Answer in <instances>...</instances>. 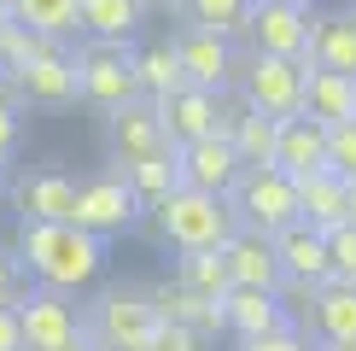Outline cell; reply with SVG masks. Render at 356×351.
<instances>
[{"label":"cell","mask_w":356,"mask_h":351,"mask_svg":"<svg viewBox=\"0 0 356 351\" xmlns=\"http://www.w3.org/2000/svg\"><path fill=\"white\" fill-rule=\"evenodd\" d=\"M18 263L53 292H76L106 270V240L76 223H18Z\"/></svg>","instance_id":"cell-1"},{"label":"cell","mask_w":356,"mask_h":351,"mask_svg":"<svg viewBox=\"0 0 356 351\" xmlns=\"http://www.w3.org/2000/svg\"><path fill=\"white\" fill-rule=\"evenodd\" d=\"M41 47H53V41H47V36H35V29H24L18 18H6V24H0V77L12 82V77H18V70H24Z\"/></svg>","instance_id":"cell-32"},{"label":"cell","mask_w":356,"mask_h":351,"mask_svg":"<svg viewBox=\"0 0 356 351\" xmlns=\"http://www.w3.org/2000/svg\"><path fill=\"white\" fill-rule=\"evenodd\" d=\"M309 328L321 345H356V281H321L309 287Z\"/></svg>","instance_id":"cell-19"},{"label":"cell","mask_w":356,"mask_h":351,"mask_svg":"<svg viewBox=\"0 0 356 351\" xmlns=\"http://www.w3.org/2000/svg\"><path fill=\"white\" fill-rule=\"evenodd\" d=\"M327 258H333V275H339V281H356V223L327 228Z\"/></svg>","instance_id":"cell-35"},{"label":"cell","mask_w":356,"mask_h":351,"mask_svg":"<svg viewBox=\"0 0 356 351\" xmlns=\"http://www.w3.org/2000/svg\"><path fill=\"white\" fill-rule=\"evenodd\" d=\"M187 24H204L216 36H245V18H251V0H181Z\"/></svg>","instance_id":"cell-31"},{"label":"cell","mask_w":356,"mask_h":351,"mask_svg":"<svg viewBox=\"0 0 356 351\" xmlns=\"http://www.w3.org/2000/svg\"><path fill=\"white\" fill-rule=\"evenodd\" d=\"M345 223H356V182H345Z\"/></svg>","instance_id":"cell-40"},{"label":"cell","mask_w":356,"mask_h":351,"mask_svg":"<svg viewBox=\"0 0 356 351\" xmlns=\"http://www.w3.org/2000/svg\"><path fill=\"white\" fill-rule=\"evenodd\" d=\"M12 205H18V223H70L76 211V182L65 170H35L12 187Z\"/></svg>","instance_id":"cell-17"},{"label":"cell","mask_w":356,"mask_h":351,"mask_svg":"<svg viewBox=\"0 0 356 351\" xmlns=\"http://www.w3.org/2000/svg\"><path fill=\"white\" fill-rule=\"evenodd\" d=\"M298 6H309V0H298Z\"/></svg>","instance_id":"cell-45"},{"label":"cell","mask_w":356,"mask_h":351,"mask_svg":"<svg viewBox=\"0 0 356 351\" xmlns=\"http://www.w3.org/2000/svg\"><path fill=\"white\" fill-rule=\"evenodd\" d=\"M70 351H94V345H88V340H76V345H70Z\"/></svg>","instance_id":"cell-43"},{"label":"cell","mask_w":356,"mask_h":351,"mask_svg":"<svg viewBox=\"0 0 356 351\" xmlns=\"http://www.w3.org/2000/svg\"><path fill=\"white\" fill-rule=\"evenodd\" d=\"M304 117H316L321 129H339L356 117V77L345 70H321V65H304Z\"/></svg>","instance_id":"cell-20"},{"label":"cell","mask_w":356,"mask_h":351,"mask_svg":"<svg viewBox=\"0 0 356 351\" xmlns=\"http://www.w3.org/2000/svg\"><path fill=\"white\" fill-rule=\"evenodd\" d=\"M275 240V258H280V275H286V287H321V281H333V258H327V234L321 228H309V223H292V228H280L269 234Z\"/></svg>","instance_id":"cell-15"},{"label":"cell","mask_w":356,"mask_h":351,"mask_svg":"<svg viewBox=\"0 0 356 351\" xmlns=\"http://www.w3.org/2000/svg\"><path fill=\"white\" fill-rule=\"evenodd\" d=\"M240 153H234V141L222 135H199L187 146H175V176H181V187H204V194H234V182H240Z\"/></svg>","instance_id":"cell-14"},{"label":"cell","mask_w":356,"mask_h":351,"mask_svg":"<svg viewBox=\"0 0 356 351\" xmlns=\"http://www.w3.org/2000/svg\"><path fill=\"white\" fill-rule=\"evenodd\" d=\"M327 170L345 176V182H356V117L339 123V129H327Z\"/></svg>","instance_id":"cell-34"},{"label":"cell","mask_w":356,"mask_h":351,"mask_svg":"<svg viewBox=\"0 0 356 351\" xmlns=\"http://www.w3.org/2000/svg\"><path fill=\"white\" fill-rule=\"evenodd\" d=\"M228 205H234V217H240V228H257V234H280V228L298 223V194H292V176L280 164L240 170Z\"/></svg>","instance_id":"cell-4"},{"label":"cell","mask_w":356,"mask_h":351,"mask_svg":"<svg viewBox=\"0 0 356 351\" xmlns=\"http://www.w3.org/2000/svg\"><path fill=\"white\" fill-rule=\"evenodd\" d=\"M152 223L164 234V246H175V252H204V246H228V234L240 228V217H234V205L222 194L175 187V194L152 211Z\"/></svg>","instance_id":"cell-2"},{"label":"cell","mask_w":356,"mask_h":351,"mask_svg":"<svg viewBox=\"0 0 356 351\" xmlns=\"http://www.w3.org/2000/svg\"><path fill=\"white\" fill-rule=\"evenodd\" d=\"M275 129H280V117H263V111H251V106H234L228 100V123H222V135L234 141V153H240V164H275Z\"/></svg>","instance_id":"cell-25"},{"label":"cell","mask_w":356,"mask_h":351,"mask_svg":"<svg viewBox=\"0 0 356 351\" xmlns=\"http://www.w3.org/2000/svg\"><path fill=\"white\" fill-rule=\"evenodd\" d=\"M350 18H356V12H350Z\"/></svg>","instance_id":"cell-48"},{"label":"cell","mask_w":356,"mask_h":351,"mask_svg":"<svg viewBox=\"0 0 356 351\" xmlns=\"http://www.w3.org/2000/svg\"><path fill=\"white\" fill-rule=\"evenodd\" d=\"M0 187H6V182H0Z\"/></svg>","instance_id":"cell-46"},{"label":"cell","mask_w":356,"mask_h":351,"mask_svg":"<svg viewBox=\"0 0 356 351\" xmlns=\"http://www.w3.org/2000/svg\"><path fill=\"white\" fill-rule=\"evenodd\" d=\"M240 351H309V340L298 328H280V334H257V340H240Z\"/></svg>","instance_id":"cell-37"},{"label":"cell","mask_w":356,"mask_h":351,"mask_svg":"<svg viewBox=\"0 0 356 351\" xmlns=\"http://www.w3.org/2000/svg\"><path fill=\"white\" fill-rule=\"evenodd\" d=\"M175 58H181V77L193 88H211V94H234V82H240V58H234V41L216 36V29L204 24H181L170 36Z\"/></svg>","instance_id":"cell-7"},{"label":"cell","mask_w":356,"mask_h":351,"mask_svg":"<svg viewBox=\"0 0 356 351\" xmlns=\"http://www.w3.org/2000/svg\"><path fill=\"white\" fill-rule=\"evenodd\" d=\"M245 41H251V53H275V58H298L304 65V53H309V6H298V0H251Z\"/></svg>","instance_id":"cell-11"},{"label":"cell","mask_w":356,"mask_h":351,"mask_svg":"<svg viewBox=\"0 0 356 351\" xmlns=\"http://www.w3.org/2000/svg\"><path fill=\"white\" fill-rule=\"evenodd\" d=\"M181 82L187 77H181V58H175L170 41H146V47H135V88H140V100H164Z\"/></svg>","instance_id":"cell-27"},{"label":"cell","mask_w":356,"mask_h":351,"mask_svg":"<svg viewBox=\"0 0 356 351\" xmlns=\"http://www.w3.org/2000/svg\"><path fill=\"white\" fill-rule=\"evenodd\" d=\"M170 6H181V0H140V12H170Z\"/></svg>","instance_id":"cell-41"},{"label":"cell","mask_w":356,"mask_h":351,"mask_svg":"<svg viewBox=\"0 0 356 351\" xmlns=\"http://www.w3.org/2000/svg\"><path fill=\"white\" fill-rule=\"evenodd\" d=\"M6 12H12L24 29L47 36V41H70V36H82L76 0H6Z\"/></svg>","instance_id":"cell-28"},{"label":"cell","mask_w":356,"mask_h":351,"mask_svg":"<svg viewBox=\"0 0 356 351\" xmlns=\"http://www.w3.org/2000/svg\"><path fill=\"white\" fill-rule=\"evenodd\" d=\"M175 281L204 292V299H222V292L234 287V275H228L222 246H204V252H175Z\"/></svg>","instance_id":"cell-30"},{"label":"cell","mask_w":356,"mask_h":351,"mask_svg":"<svg viewBox=\"0 0 356 351\" xmlns=\"http://www.w3.org/2000/svg\"><path fill=\"white\" fill-rule=\"evenodd\" d=\"M12 94H18V106H41V111H58V106H76V53L65 47V41H53V47H41L29 65L12 77Z\"/></svg>","instance_id":"cell-10"},{"label":"cell","mask_w":356,"mask_h":351,"mask_svg":"<svg viewBox=\"0 0 356 351\" xmlns=\"http://www.w3.org/2000/svg\"><path fill=\"white\" fill-rule=\"evenodd\" d=\"M275 164L286 176H309V170H327V129L316 117H280L275 129Z\"/></svg>","instance_id":"cell-21"},{"label":"cell","mask_w":356,"mask_h":351,"mask_svg":"<svg viewBox=\"0 0 356 351\" xmlns=\"http://www.w3.org/2000/svg\"><path fill=\"white\" fill-rule=\"evenodd\" d=\"M146 299H152L158 322H181V328H193V334H222V299H204V292L181 287L175 275L158 281V287H146Z\"/></svg>","instance_id":"cell-22"},{"label":"cell","mask_w":356,"mask_h":351,"mask_svg":"<svg viewBox=\"0 0 356 351\" xmlns=\"http://www.w3.org/2000/svg\"><path fill=\"white\" fill-rule=\"evenodd\" d=\"M129 182V194H135V205L140 211H158L175 187H181V176H175V153H164V158H140V164H129V170H117Z\"/></svg>","instance_id":"cell-29"},{"label":"cell","mask_w":356,"mask_h":351,"mask_svg":"<svg viewBox=\"0 0 356 351\" xmlns=\"http://www.w3.org/2000/svg\"><path fill=\"white\" fill-rule=\"evenodd\" d=\"M18 141H24V106L12 94V82H0V170L18 158Z\"/></svg>","instance_id":"cell-33"},{"label":"cell","mask_w":356,"mask_h":351,"mask_svg":"<svg viewBox=\"0 0 356 351\" xmlns=\"http://www.w3.org/2000/svg\"><path fill=\"white\" fill-rule=\"evenodd\" d=\"M304 65H321V70H345V77H356V18H350V12L309 18V53H304Z\"/></svg>","instance_id":"cell-24"},{"label":"cell","mask_w":356,"mask_h":351,"mask_svg":"<svg viewBox=\"0 0 356 351\" xmlns=\"http://www.w3.org/2000/svg\"><path fill=\"white\" fill-rule=\"evenodd\" d=\"M76 94L99 111H117L129 100H140L135 88V47L129 41H88L76 47Z\"/></svg>","instance_id":"cell-5"},{"label":"cell","mask_w":356,"mask_h":351,"mask_svg":"<svg viewBox=\"0 0 356 351\" xmlns=\"http://www.w3.org/2000/svg\"><path fill=\"white\" fill-rule=\"evenodd\" d=\"M152 111H158V123H164L170 146H187V141L216 135V129L228 123V94H211V88H193V82H181L175 94L152 100Z\"/></svg>","instance_id":"cell-13"},{"label":"cell","mask_w":356,"mask_h":351,"mask_svg":"<svg viewBox=\"0 0 356 351\" xmlns=\"http://www.w3.org/2000/svg\"><path fill=\"white\" fill-rule=\"evenodd\" d=\"M321 351H356V345H321Z\"/></svg>","instance_id":"cell-42"},{"label":"cell","mask_w":356,"mask_h":351,"mask_svg":"<svg viewBox=\"0 0 356 351\" xmlns=\"http://www.w3.org/2000/svg\"><path fill=\"white\" fill-rule=\"evenodd\" d=\"M24 299V263L18 252H0V304H18Z\"/></svg>","instance_id":"cell-38"},{"label":"cell","mask_w":356,"mask_h":351,"mask_svg":"<svg viewBox=\"0 0 356 351\" xmlns=\"http://www.w3.org/2000/svg\"><path fill=\"white\" fill-rule=\"evenodd\" d=\"M222 258H228L234 287H269V292L286 287L280 258H275V240H269V234H257V228H234L228 246H222Z\"/></svg>","instance_id":"cell-18"},{"label":"cell","mask_w":356,"mask_h":351,"mask_svg":"<svg viewBox=\"0 0 356 351\" xmlns=\"http://www.w3.org/2000/svg\"><path fill=\"white\" fill-rule=\"evenodd\" d=\"M222 328L240 334V340H257V334H280V328H298L286 311V299L269 287H228L222 292Z\"/></svg>","instance_id":"cell-16"},{"label":"cell","mask_w":356,"mask_h":351,"mask_svg":"<svg viewBox=\"0 0 356 351\" xmlns=\"http://www.w3.org/2000/svg\"><path fill=\"white\" fill-rule=\"evenodd\" d=\"M158 311L146 299V287H106L82 311V340L94 351H152Z\"/></svg>","instance_id":"cell-3"},{"label":"cell","mask_w":356,"mask_h":351,"mask_svg":"<svg viewBox=\"0 0 356 351\" xmlns=\"http://www.w3.org/2000/svg\"><path fill=\"white\" fill-rule=\"evenodd\" d=\"M152 351H204V334L181 328V322H158V334H152Z\"/></svg>","instance_id":"cell-36"},{"label":"cell","mask_w":356,"mask_h":351,"mask_svg":"<svg viewBox=\"0 0 356 351\" xmlns=\"http://www.w3.org/2000/svg\"><path fill=\"white\" fill-rule=\"evenodd\" d=\"M76 18L88 41H129L140 29V0H76Z\"/></svg>","instance_id":"cell-26"},{"label":"cell","mask_w":356,"mask_h":351,"mask_svg":"<svg viewBox=\"0 0 356 351\" xmlns=\"http://www.w3.org/2000/svg\"><path fill=\"white\" fill-rule=\"evenodd\" d=\"M0 351H24V340H18V304H0Z\"/></svg>","instance_id":"cell-39"},{"label":"cell","mask_w":356,"mask_h":351,"mask_svg":"<svg viewBox=\"0 0 356 351\" xmlns=\"http://www.w3.org/2000/svg\"><path fill=\"white\" fill-rule=\"evenodd\" d=\"M292 194H298V223L321 228V234L345 223V176H333V170L292 176Z\"/></svg>","instance_id":"cell-23"},{"label":"cell","mask_w":356,"mask_h":351,"mask_svg":"<svg viewBox=\"0 0 356 351\" xmlns=\"http://www.w3.org/2000/svg\"><path fill=\"white\" fill-rule=\"evenodd\" d=\"M106 141H111V170H129V164H140V158L175 153L164 123H158V111H152V100H129V106L106 111Z\"/></svg>","instance_id":"cell-12"},{"label":"cell","mask_w":356,"mask_h":351,"mask_svg":"<svg viewBox=\"0 0 356 351\" xmlns=\"http://www.w3.org/2000/svg\"><path fill=\"white\" fill-rule=\"evenodd\" d=\"M6 18H12V12H6V0H0V24H6Z\"/></svg>","instance_id":"cell-44"},{"label":"cell","mask_w":356,"mask_h":351,"mask_svg":"<svg viewBox=\"0 0 356 351\" xmlns=\"http://www.w3.org/2000/svg\"><path fill=\"white\" fill-rule=\"evenodd\" d=\"M240 106L263 117H298L304 106V65L298 58H275V53H251L240 65Z\"/></svg>","instance_id":"cell-6"},{"label":"cell","mask_w":356,"mask_h":351,"mask_svg":"<svg viewBox=\"0 0 356 351\" xmlns=\"http://www.w3.org/2000/svg\"><path fill=\"white\" fill-rule=\"evenodd\" d=\"M0 82H6V77H0Z\"/></svg>","instance_id":"cell-47"},{"label":"cell","mask_w":356,"mask_h":351,"mask_svg":"<svg viewBox=\"0 0 356 351\" xmlns=\"http://www.w3.org/2000/svg\"><path fill=\"white\" fill-rule=\"evenodd\" d=\"M18 340L24 351H70L82 340V311L70 304V292L35 287L18 299Z\"/></svg>","instance_id":"cell-8"},{"label":"cell","mask_w":356,"mask_h":351,"mask_svg":"<svg viewBox=\"0 0 356 351\" xmlns=\"http://www.w3.org/2000/svg\"><path fill=\"white\" fill-rule=\"evenodd\" d=\"M135 217H140V205H135V194H129V182H123L117 170L76 182V211H70V223H76V228L111 240V234H129V228H135Z\"/></svg>","instance_id":"cell-9"}]
</instances>
